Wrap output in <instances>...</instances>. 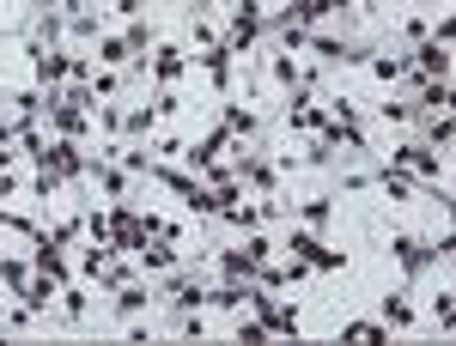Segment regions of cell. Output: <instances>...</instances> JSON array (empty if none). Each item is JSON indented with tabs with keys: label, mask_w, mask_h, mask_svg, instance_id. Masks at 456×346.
Returning a JSON list of instances; mask_svg holds the SVG:
<instances>
[{
	"label": "cell",
	"mask_w": 456,
	"mask_h": 346,
	"mask_svg": "<svg viewBox=\"0 0 456 346\" xmlns=\"http://www.w3.org/2000/svg\"><path fill=\"white\" fill-rule=\"evenodd\" d=\"M116 304L134 316V310H146V304H152V292H146V286H122V298H116Z\"/></svg>",
	"instance_id": "obj_10"
},
{
	"label": "cell",
	"mask_w": 456,
	"mask_h": 346,
	"mask_svg": "<svg viewBox=\"0 0 456 346\" xmlns=\"http://www.w3.org/2000/svg\"><path fill=\"white\" fill-rule=\"evenodd\" d=\"M402 36H408V43H426V36H432V19H426V12H402Z\"/></svg>",
	"instance_id": "obj_9"
},
{
	"label": "cell",
	"mask_w": 456,
	"mask_h": 346,
	"mask_svg": "<svg viewBox=\"0 0 456 346\" xmlns=\"http://www.w3.org/2000/svg\"><path fill=\"white\" fill-rule=\"evenodd\" d=\"M420 104L438 116V109H451V79H426L420 85Z\"/></svg>",
	"instance_id": "obj_8"
},
{
	"label": "cell",
	"mask_w": 456,
	"mask_h": 346,
	"mask_svg": "<svg viewBox=\"0 0 456 346\" xmlns=\"http://www.w3.org/2000/svg\"><path fill=\"white\" fill-rule=\"evenodd\" d=\"M408 6H414V0H408Z\"/></svg>",
	"instance_id": "obj_11"
},
{
	"label": "cell",
	"mask_w": 456,
	"mask_h": 346,
	"mask_svg": "<svg viewBox=\"0 0 456 346\" xmlns=\"http://www.w3.org/2000/svg\"><path fill=\"white\" fill-rule=\"evenodd\" d=\"M365 73H371V85H402V79H408V61H402V55H371V61H365Z\"/></svg>",
	"instance_id": "obj_4"
},
{
	"label": "cell",
	"mask_w": 456,
	"mask_h": 346,
	"mask_svg": "<svg viewBox=\"0 0 456 346\" xmlns=\"http://www.w3.org/2000/svg\"><path fill=\"white\" fill-rule=\"evenodd\" d=\"M414 73H420V79H451V36H426Z\"/></svg>",
	"instance_id": "obj_2"
},
{
	"label": "cell",
	"mask_w": 456,
	"mask_h": 346,
	"mask_svg": "<svg viewBox=\"0 0 456 346\" xmlns=\"http://www.w3.org/2000/svg\"><path fill=\"white\" fill-rule=\"evenodd\" d=\"M408 116H414V109L402 104V98H378V104H371V122H378V128H408Z\"/></svg>",
	"instance_id": "obj_6"
},
{
	"label": "cell",
	"mask_w": 456,
	"mask_h": 346,
	"mask_svg": "<svg viewBox=\"0 0 456 346\" xmlns=\"http://www.w3.org/2000/svg\"><path fill=\"white\" fill-rule=\"evenodd\" d=\"M219 274H225V279H244V286H256V268H249L244 243H232V249L219 255Z\"/></svg>",
	"instance_id": "obj_5"
},
{
	"label": "cell",
	"mask_w": 456,
	"mask_h": 346,
	"mask_svg": "<svg viewBox=\"0 0 456 346\" xmlns=\"http://www.w3.org/2000/svg\"><path fill=\"white\" fill-rule=\"evenodd\" d=\"M19 195H31V176L19 171V165H6L0 171V201H19Z\"/></svg>",
	"instance_id": "obj_7"
},
{
	"label": "cell",
	"mask_w": 456,
	"mask_h": 346,
	"mask_svg": "<svg viewBox=\"0 0 456 346\" xmlns=\"http://www.w3.org/2000/svg\"><path fill=\"white\" fill-rule=\"evenodd\" d=\"M92 55H98V68H128V61H134L128 36H116V31H104V36H98V43H92Z\"/></svg>",
	"instance_id": "obj_3"
},
{
	"label": "cell",
	"mask_w": 456,
	"mask_h": 346,
	"mask_svg": "<svg viewBox=\"0 0 456 346\" xmlns=\"http://www.w3.org/2000/svg\"><path fill=\"white\" fill-rule=\"evenodd\" d=\"M378 322H384L389 334H414V328H420L414 298H408V292H384V298H378Z\"/></svg>",
	"instance_id": "obj_1"
}]
</instances>
